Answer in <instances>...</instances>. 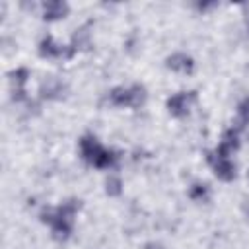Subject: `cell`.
Masks as SVG:
<instances>
[{"label":"cell","mask_w":249,"mask_h":249,"mask_svg":"<svg viewBox=\"0 0 249 249\" xmlns=\"http://www.w3.org/2000/svg\"><path fill=\"white\" fill-rule=\"evenodd\" d=\"M117 161H119L117 152H115V150H109V148H103V152L97 156L93 167H95V169H113V167L117 165Z\"/></svg>","instance_id":"cell-14"},{"label":"cell","mask_w":249,"mask_h":249,"mask_svg":"<svg viewBox=\"0 0 249 249\" xmlns=\"http://www.w3.org/2000/svg\"><path fill=\"white\" fill-rule=\"evenodd\" d=\"M208 163H210L214 175L224 183H230L237 177V167L231 161V158H224V156H218L216 152H210L208 154Z\"/></svg>","instance_id":"cell-3"},{"label":"cell","mask_w":249,"mask_h":249,"mask_svg":"<svg viewBox=\"0 0 249 249\" xmlns=\"http://www.w3.org/2000/svg\"><path fill=\"white\" fill-rule=\"evenodd\" d=\"M144 249H165L161 243H158V241H148L146 245H144Z\"/></svg>","instance_id":"cell-18"},{"label":"cell","mask_w":249,"mask_h":249,"mask_svg":"<svg viewBox=\"0 0 249 249\" xmlns=\"http://www.w3.org/2000/svg\"><path fill=\"white\" fill-rule=\"evenodd\" d=\"M239 146H241L239 130H237V128H228V130L222 134V138H220V142H218V146H216L214 152H216L218 156L230 158L231 154H235V152L239 150Z\"/></svg>","instance_id":"cell-8"},{"label":"cell","mask_w":249,"mask_h":249,"mask_svg":"<svg viewBox=\"0 0 249 249\" xmlns=\"http://www.w3.org/2000/svg\"><path fill=\"white\" fill-rule=\"evenodd\" d=\"M107 101L115 107H128L130 105V89L124 86H117L107 93Z\"/></svg>","instance_id":"cell-12"},{"label":"cell","mask_w":249,"mask_h":249,"mask_svg":"<svg viewBox=\"0 0 249 249\" xmlns=\"http://www.w3.org/2000/svg\"><path fill=\"white\" fill-rule=\"evenodd\" d=\"M64 89H66V86L62 84V80L51 76L41 84V97H45V99H60L64 95Z\"/></svg>","instance_id":"cell-10"},{"label":"cell","mask_w":249,"mask_h":249,"mask_svg":"<svg viewBox=\"0 0 249 249\" xmlns=\"http://www.w3.org/2000/svg\"><path fill=\"white\" fill-rule=\"evenodd\" d=\"M237 113H239V119H241L243 123H249V97H245V99L239 103Z\"/></svg>","instance_id":"cell-17"},{"label":"cell","mask_w":249,"mask_h":249,"mask_svg":"<svg viewBox=\"0 0 249 249\" xmlns=\"http://www.w3.org/2000/svg\"><path fill=\"white\" fill-rule=\"evenodd\" d=\"M10 88H12V99L14 101H25V84H27V78H29V70L19 66L16 70H12L10 74Z\"/></svg>","instance_id":"cell-6"},{"label":"cell","mask_w":249,"mask_h":249,"mask_svg":"<svg viewBox=\"0 0 249 249\" xmlns=\"http://www.w3.org/2000/svg\"><path fill=\"white\" fill-rule=\"evenodd\" d=\"M70 12V6L64 2V0H47L43 2L41 6V14H43V19L47 21H58V19H64Z\"/></svg>","instance_id":"cell-9"},{"label":"cell","mask_w":249,"mask_h":249,"mask_svg":"<svg viewBox=\"0 0 249 249\" xmlns=\"http://www.w3.org/2000/svg\"><path fill=\"white\" fill-rule=\"evenodd\" d=\"M187 195L195 202H208V198H210V187L206 183H202V181H195L187 189Z\"/></svg>","instance_id":"cell-13"},{"label":"cell","mask_w":249,"mask_h":249,"mask_svg":"<svg viewBox=\"0 0 249 249\" xmlns=\"http://www.w3.org/2000/svg\"><path fill=\"white\" fill-rule=\"evenodd\" d=\"M39 54L43 58H70L74 54V51L70 49V45L64 47V45L56 43L53 35H45L39 41Z\"/></svg>","instance_id":"cell-4"},{"label":"cell","mask_w":249,"mask_h":249,"mask_svg":"<svg viewBox=\"0 0 249 249\" xmlns=\"http://www.w3.org/2000/svg\"><path fill=\"white\" fill-rule=\"evenodd\" d=\"M80 210V200L70 198L54 208H45L41 212V222L51 226L53 237L56 241H66L72 235L74 230V218Z\"/></svg>","instance_id":"cell-1"},{"label":"cell","mask_w":249,"mask_h":249,"mask_svg":"<svg viewBox=\"0 0 249 249\" xmlns=\"http://www.w3.org/2000/svg\"><path fill=\"white\" fill-rule=\"evenodd\" d=\"M89 47H91V31H89L88 25H84V27L76 29V33L72 35L70 49H72L74 53H78V51H88Z\"/></svg>","instance_id":"cell-11"},{"label":"cell","mask_w":249,"mask_h":249,"mask_svg":"<svg viewBox=\"0 0 249 249\" xmlns=\"http://www.w3.org/2000/svg\"><path fill=\"white\" fill-rule=\"evenodd\" d=\"M195 101V91H177L173 95L167 97L165 101V107L169 111L171 117L175 119H183L191 113V105Z\"/></svg>","instance_id":"cell-2"},{"label":"cell","mask_w":249,"mask_h":249,"mask_svg":"<svg viewBox=\"0 0 249 249\" xmlns=\"http://www.w3.org/2000/svg\"><path fill=\"white\" fill-rule=\"evenodd\" d=\"M105 193L109 196H119L123 193V179L119 175H109L105 179Z\"/></svg>","instance_id":"cell-16"},{"label":"cell","mask_w":249,"mask_h":249,"mask_svg":"<svg viewBox=\"0 0 249 249\" xmlns=\"http://www.w3.org/2000/svg\"><path fill=\"white\" fill-rule=\"evenodd\" d=\"M78 148H80L82 160H84L86 163L93 165L95 160H97V156L103 152L105 146H101V142L97 140V136H93V134H84V136L80 138V142H78Z\"/></svg>","instance_id":"cell-5"},{"label":"cell","mask_w":249,"mask_h":249,"mask_svg":"<svg viewBox=\"0 0 249 249\" xmlns=\"http://www.w3.org/2000/svg\"><path fill=\"white\" fill-rule=\"evenodd\" d=\"M165 66L171 72H177V74H193L195 60H193L191 54H187L183 51H177V53H173V54H169L165 58Z\"/></svg>","instance_id":"cell-7"},{"label":"cell","mask_w":249,"mask_h":249,"mask_svg":"<svg viewBox=\"0 0 249 249\" xmlns=\"http://www.w3.org/2000/svg\"><path fill=\"white\" fill-rule=\"evenodd\" d=\"M247 181H249V171H247Z\"/></svg>","instance_id":"cell-19"},{"label":"cell","mask_w":249,"mask_h":249,"mask_svg":"<svg viewBox=\"0 0 249 249\" xmlns=\"http://www.w3.org/2000/svg\"><path fill=\"white\" fill-rule=\"evenodd\" d=\"M128 89H130V109H140V107H144V103L148 101V91H146V88L144 86H140V84H132V86H128Z\"/></svg>","instance_id":"cell-15"},{"label":"cell","mask_w":249,"mask_h":249,"mask_svg":"<svg viewBox=\"0 0 249 249\" xmlns=\"http://www.w3.org/2000/svg\"><path fill=\"white\" fill-rule=\"evenodd\" d=\"M247 29H249V19H247Z\"/></svg>","instance_id":"cell-20"}]
</instances>
